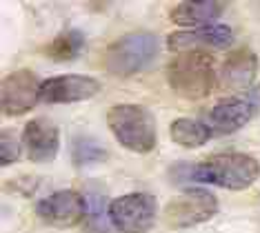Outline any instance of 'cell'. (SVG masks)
<instances>
[{"mask_svg": "<svg viewBox=\"0 0 260 233\" xmlns=\"http://www.w3.org/2000/svg\"><path fill=\"white\" fill-rule=\"evenodd\" d=\"M258 74V56L249 47H240L224 58L220 71H218L216 85L224 91H249Z\"/></svg>", "mask_w": 260, "mask_h": 233, "instance_id": "8fae6325", "label": "cell"}, {"mask_svg": "<svg viewBox=\"0 0 260 233\" xmlns=\"http://www.w3.org/2000/svg\"><path fill=\"white\" fill-rule=\"evenodd\" d=\"M36 213L47 224L69 229V226H76L85 220L87 200L74 189H60L40 200L36 207Z\"/></svg>", "mask_w": 260, "mask_h": 233, "instance_id": "9c48e42d", "label": "cell"}, {"mask_svg": "<svg viewBox=\"0 0 260 233\" xmlns=\"http://www.w3.org/2000/svg\"><path fill=\"white\" fill-rule=\"evenodd\" d=\"M100 91V82L91 76L64 74L43 82L40 87V103L45 105H69L89 100Z\"/></svg>", "mask_w": 260, "mask_h": 233, "instance_id": "30bf717a", "label": "cell"}, {"mask_svg": "<svg viewBox=\"0 0 260 233\" xmlns=\"http://www.w3.org/2000/svg\"><path fill=\"white\" fill-rule=\"evenodd\" d=\"M260 107V87H253L245 93H236L220 100L207 113V124L214 134L227 136L251 122Z\"/></svg>", "mask_w": 260, "mask_h": 233, "instance_id": "8992f818", "label": "cell"}, {"mask_svg": "<svg viewBox=\"0 0 260 233\" xmlns=\"http://www.w3.org/2000/svg\"><path fill=\"white\" fill-rule=\"evenodd\" d=\"M169 85L180 98L185 100H200L211 93L214 89L216 69H214V58L205 49H191L182 51L167 67Z\"/></svg>", "mask_w": 260, "mask_h": 233, "instance_id": "7a4b0ae2", "label": "cell"}, {"mask_svg": "<svg viewBox=\"0 0 260 233\" xmlns=\"http://www.w3.org/2000/svg\"><path fill=\"white\" fill-rule=\"evenodd\" d=\"M40 87L43 82L29 69H16L9 76H5L3 85H0L3 113L9 118H18L31 111L40 100Z\"/></svg>", "mask_w": 260, "mask_h": 233, "instance_id": "ba28073f", "label": "cell"}, {"mask_svg": "<svg viewBox=\"0 0 260 233\" xmlns=\"http://www.w3.org/2000/svg\"><path fill=\"white\" fill-rule=\"evenodd\" d=\"M20 153H22V142L16 138V134L3 131V134H0V164L9 167V164L18 162Z\"/></svg>", "mask_w": 260, "mask_h": 233, "instance_id": "ac0fdd59", "label": "cell"}, {"mask_svg": "<svg viewBox=\"0 0 260 233\" xmlns=\"http://www.w3.org/2000/svg\"><path fill=\"white\" fill-rule=\"evenodd\" d=\"M22 145L31 162H51L60 149V131L47 118H34L22 129Z\"/></svg>", "mask_w": 260, "mask_h": 233, "instance_id": "7c38bea8", "label": "cell"}, {"mask_svg": "<svg viewBox=\"0 0 260 233\" xmlns=\"http://www.w3.org/2000/svg\"><path fill=\"white\" fill-rule=\"evenodd\" d=\"M218 211V200L214 193L205 189H187L178 198H174L165 207V222L176 229L200 224L205 220L214 218Z\"/></svg>", "mask_w": 260, "mask_h": 233, "instance_id": "52a82bcc", "label": "cell"}, {"mask_svg": "<svg viewBox=\"0 0 260 233\" xmlns=\"http://www.w3.org/2000/svg\"><path fill=\"white\" fill-rule=\"evenodd\" d=\"M72 158L76 167H91L107 160V149L98 145V140L89 136H78L72 145Z\"/></svg>", "mask_w": 260, "mask_h": 233, "instance_id": "e0dca14e", "label": "cell"}, {"mask_svg": "<svg viewBox=\"0 0 260 233\" xmlns=\"http://www.w3.org/2000/svg\"><path fill=\"white\" fill-rule=\"evenodd\" d=\"M234 40V31L227 25H207L189 31H176L167 38L171 51H191L198 47H229Z\"/></svg>", "mask_w": 260, "mask_h": 233, "instance_id": "4fadbf2b", "label": "cell"}, {"mask_svg": "<svg viewBox=\"0 0 260 233\" xmlns=\"http://www.w3.org/2000/svg\"><path fill=\"white\" fill-rule=\"evenodd\" d=\"M158 205L156 198L145 191L120 195L111 200L107 209V218L111 226L120 233H147L156 222Z\"/></svg>", "mask_w": 260, "mask_h": 233, "instance_id": "5b68a950", "label": "cell"}, {"mask_svg": "<svg viewBox=\"0 0 260 233\" xmlns=\"http://www.w3.org/2000/svg\"><path fill=\"white\" fill-rule=\"evenodd\" d=\"M158 36L149 31H134L111 43L105 51V69L116 78H129L143 71L158 53Z\"/></svg>", "mask_w": 260, "mask_h": 233, "instance_id": "277c9868", "label": "cell"}, {"mask_svg": "<svg viewBox=\"0 0 260 233\" xmlns=\"http://www.w3.org/2000/svg\"><path fill=\"white\" fill-rule=\"evenodd\" d=\"M224 9V3L216 0H203V3H180L171 9V20L182 27H207L214 18H218Z\"/></svg>", "mask_w": 260, "mask_h": 233, "instance_id": "5bb4252c", "label": "cell"}, {"mask_svg": "<svg viewBox=\"0 0 260 233\" xmlns=\"http://www.w3.org/2000/svg\"><path fill=\"white\" fill-rule=\"evenodd\" d=\"M260 176V162L247 153H216L189 169V180L216 184L220 189H249Z\"/></svg>", "mask_w": 260, "mask_h": 233, "instance_id": "6da1fadb", "label": "cell"}, {"mask_svg": "<svg viewBox=\"0 0 260 233\" xmlns=\"http://www.w3.org/2000/svg\"><path fill=\"white\" fill-rule=\"evenodd\" d=\"M214 131L209 129L207 122L200 120H191V118H178V120L171 122L169 127V136L176 145L185 147V149H198L205 142H209Z\"/></svg>", "mask_w": 260, "mask_h": 233, "instance_id": "9a60e30c", "label": "cell"}, {"mask_svg": "<svg viewBox=\"0 0 260 233\" xmlns=\"http://www.w3.org/2000/svg\"><path fill=\"white\" fill-rule=\"evenodd\" d=\"M85 47V34L78 29H67V31L58 34L49 45L45 47V56L58 62H67L78 58V53Z\"/></svg>", "mask_w": 260, "mask_h": 233, "instance_id": "2e32d148", "label": "cell"}, {"mask_svg": "<svg viewBox=\"0 0 260 233\" xmlns=\"http://www.w3.org/2000/svg\"><path fill=\"white\" fill-rule=\"evenodd\" d=\"M107 124L116 140L134 153H149L158 142L156 120L140 105H114L107 111Z\"/></svg>", "mask_w": 260, "mask_h": 233, "instance_id": "3957f363", "label": "cell"}]
</instances>
